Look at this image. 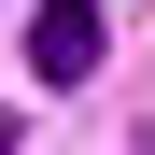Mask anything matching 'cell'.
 <instances>
[{"mask_svg":"<svg viewBox=\"0 0 155 155\" xmlns=\"http://www.w3.org/2000/svg\"><path fill=\"white\" fill-rule=\"evenodd\" d=\"M99 57H113V14L99 0H28V71L42 85H85Z\"/></svg>","mask_w":155,"mask_h":155,"instance_id":"cell-1","label":"cell"},{"mask_svg":"<svg viewBox=\"0 0 155 155\" xmlns=\"http://www.w3.org/2000/svg\"><path fill=\"white\" fill-rule=\"evenodd\" d=\"M0 155H14V113H0Z\"/></svg>","mask_w":155,"mask_h":155,"instance_id":"cell-2","label":"cell"}]
</instances>
